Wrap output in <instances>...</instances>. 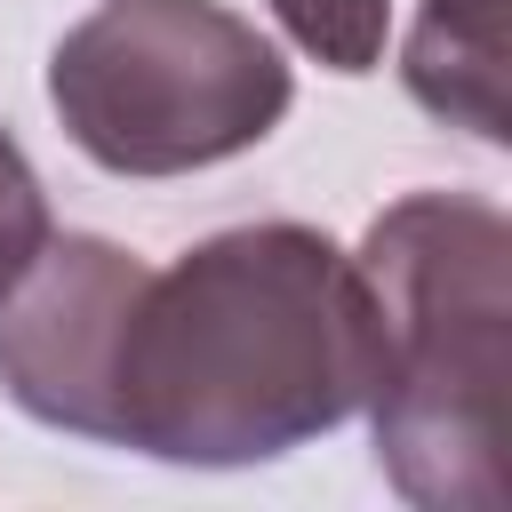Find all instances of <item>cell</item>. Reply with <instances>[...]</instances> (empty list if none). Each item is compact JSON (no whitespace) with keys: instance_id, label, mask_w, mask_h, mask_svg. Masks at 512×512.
<instances>
[{"instance_id":"6da1fadb","label":"cell","mask_w":512,"mask_h":512,"mask_svg":"<svg viewBox=\"0 0 512 512\" xmlns=\"http://www.w3.org/2000/svg\"><path fill=\"white\" fill-rule=\"evenodd\" d=\"M368 376L360 264L320 224H232L144 272L112 352L104 440L152 464L240 472L360 416Z\"/></svg>"},{"instance_id":"7a4b0ae2","label":"cell","mask_w":512,"mask_h":512,"mask_svg":"<svg viewBox=\"0 0 512 512\" xmlns=\"http://www.w3.org/2000/svg\"><path fill=\"white\" fill-rule=\"evenodd\" d=\"M376 376V472L424 512H504L512 384V224L472 192L392 200L360 248Z\"/></svg>"},{"instance_id":"3957f363","label":"cell","mask_w":512,"mask_h":512,"mask_svg":"<svg viewBox=\"0 0 512 512\" xmlns=\"http://www.w3.org/2000/svg\"><path fill=\"white\" fill-rule=\"evenodd\" d=\"M48 104L104 176H192L256 152L296 80L224 0H96L48 56Z\"/></svg>"},{"instance_id":"277c9868","label":"cell","mask_w":512,"mask_h":512,"mask_svg":"<svg viewBox=\"0 0 512 512\" xmlns=\"http://www.w3.org/2000/svg\"><path fill=\"white\" fill-rule=\"evenodd\" d=\"M144 272L152 264L104 232H48V248L0 296V392L32 424L104 440L112 352H120Z\"/></svg>"},{"instance_id":"5b68a950","label":"cell","mask_w":512,"mask_h":512,"mask_svg":"<svg viewBox=\"0 0 512 512\" xmlns=\"http://www.w3.org/2000/svg\"><path fill=\"white\" fill-rule=\"evenodd\" d=\"M400 80L408 96L480 136V144H512V112H504V0H424L400 48Z\"/></svg>"},{"instance_id":"8992f818","label":"cell","mask_w":512,"mask_h":512,"mask_svg":"<svg viewBox=\"0 0 512 512\" xmlns=\"http://www.w3.org/2000/svg\"><path fill=\"white\" fill-rule=\"evenodd\" d=\"M272 16L312 64H328L344 80L376 72L384 40H392V0H272Z\"/></svg>"},{"instance_id":"52a82bcc","label":"cell","mask_w":512,"mask_h":512,"mask_svg":"<svg viewBox=\"0 0 512 512\" xmlns=\"http://www.w3.org/2000/svg\"><path fill=\"white\" fill-rule=\"evenodd\" d=\"M48 192H40V176H32V160H24V144L0 128V296L24 280V264L48 248Z\"/></svg>"}]
</instances>
